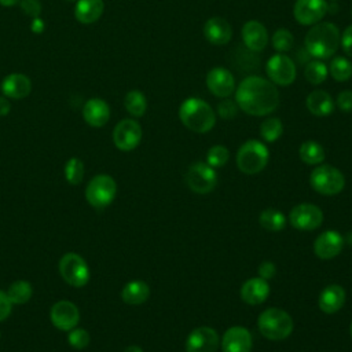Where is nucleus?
<instances>
[{
  "instance_id": "nucleus-1",
  "label": "nucleus",
  "mask_w": 352,
  "mask_h": 352,
  "mask_svg": "<svg viewBox=\"0 0 352 352\" xmlns=\"http://www.w3.org/2000/svg\"><path fill=\"white\" fill-rule=\"evenodd\" d=\"M235 102L242 111L250 116H267L276 110L279 91L270 80L249 76L239 82L235 91Z\"/></svg>"
},
{
  "instance_id": "nucleus-2",
  "label": "nucleus",
  "mask_w": 352,
  "mask_h": 352,
  "mask_svg": "<svg viewBox=\"0 0 352 352\" xmlns=\"http://www.w3.org/2000/svg\"><path fill=\"white\" fill-rule=\"evenodd\" d=\"M341 34L338 28L331 22H318L312 25L304 38L307 52L316 59L331 58L340 47Z\"/></svg>"
},
{
  "instance_id": "nucleus-3",
  "label": "nucleus",
  "mask_w": 352,
  "mask_h": 352,
  "mask_svg": "<svg viewBox=\"0 0 352 352\" xmlns=\"http://www.w3.org/2000/svg\"><path fill=\"white\" fill-rule=\"evenodd\" d=\"M179 118L190 131L209 132L216 124V116L209 103L199 98H187L179 107Z\"/></svg>"
},
{
  "instance_id": "nucleus-4",
  "label": "nucleus",
  "mask_w": 352,
  "mask_h": 352,
  "mask_svg": "<svg viewBox=\"0 0 352 352\" xmlns=\"http://www.w3.org/2000/svg\"><path fill=\"white\" fill-rule=\"evenodd\" d=\"M260 333L268 340H283L293 331V319L279 308H268L257 319Z\"/></svg>"
},
{
  "instance_id": "nucleus-5",
  "label": "nucleus",
  "mask_w": 352,
  "mask_h": 352,
  "mask_svg": "<svg viewBox=\"0 0 352 352\" xmlns=\"http://www.w3.org/2000/svg\"><path fill=\"white\" fill-rule=\"evenodd\" d=\"M270 153L265 144L258 140L245 142L236 153V165L241 172L254 175L263 170L268 162Z\"/></svg>"
},
{
  "instance_id": "nucleus-6",
  "label": "nucleus",
  "mask_w": 352,
  "mask_h": 352,
  "mask_svg": "<svg viewBox=\"0 0 352 352\" xmlns=\"http://www.w3.org/2000/svg\"><path fill=\"white\" fill-rule=\"evenodd\" d=\"M117 192V184L109 175H96L85 188V199L94 208L102 209L109 206Z\"/></svg>"
},
{
  "instance_id": "nucleus-7",
  "label": "nucleus",
  "mask_w": 352,
  "mask_h": 352,
  "mask_svg": "<svg viewBox=\"0 0 352 352\" xmlns=\"http://www.w3.org/2000/svg\"><path fill=\"white\" fill-rule=\"evenodd\" d=\"M309 182L314 190L323 195H336L345 186L344 175L331 165H320L315 168L309 176Z\"/></svg>"
},
{
  "instance_id": "nucleus-8",
  "label": "nucleus",
  "mask_w": 352,
  "mask_h": 352,
  "mask_svg": "<svg viewBox=\"0 0 352 352\" xmlns=\"http://www.w3.org/2000/svg\"><path fill=\"white\" fill-rule=\"evenodd\" d=\"M59 272L66 283L74 287H82L89 280V267L77 253H66L59 260Z\"/></svg>"
},
{
  "instance_id": "nucleus-9",
  "label": "nucleus",
  "mask_w": 352,
  "mask_h": 352,
  "mask_svg": "<svg viewBox=\"0 0 352 352\" xmlns=\"http://www.w3.org/2000/svg\"><path fill=\"white\" fill-rule=\"evenodd\" d=\"M267 76L270 77V81L282 87H287L292 82H294L297 70L296 65L287 55L279 52L272 55L265 65Z\"/></svg>"
},
{
  "instance_id": "nucleus-10",
  "label": "nucleus",
  "mask_w": 352,
  "mask_h": 352,
  "mask_svg": "<svg viewBox=\"0 0 352 352\" xmlns=\"http://www.w3.org/2000/svg\"><path fill=\"white\" fill-rule=\"evenodd\" d=\"M186 182L194 192L208 194L214 188L217 175L210 165L204 162H195L188 168L186 173Z\"/></svg>"
},
{
  "instance_id": "nucleus-11",
  "label": "nucleus",
  "mask_w": 352,
  "mask_h": 352,
  "mask_svg": "<svg viewBox=\"0 0 352 352\" xmlns=\"http://www.w3.org/2000/svg\"><path fill=\"white\" fill-rule=\"evenodd\" d=\"M142 140V126L132 118L121 120L113 131V142L121 151H131L139 146Z\"/></svg>"
},
{
  "instance_id": "nucleus-12",
  "label": "nucleus",
  "mask_w": 352,
  "mask_h": 352,
  "mask_svg": "<svg viewBox=\"0 0 352 352\" xmlns=\"http://www.w3.org/2000/svg\"><path fill=\"white\" fill-rule=\"evenodd\" d=\"M329 11L326 0H296L293 14L296 21L304 26H312L322 21Z\"/></svg>"
},
{
  "instance_id": "nucleus-13",
  "label": "nucleus",
  "mask_w": 352,
  "mask_h": 352,
  "mask_svg": "<svg viewBox=\"0 0 352 352\" xmlns=\"http://www.w3.org/2000/svg\"><path fill=\"white\" fill-rule=\"evenodd\" d=\"M290 223L294 228L311 231L318 228L323 221L322 210L312 204H300L290 210Z\"/></svg>"
},
{
  "instance_id": "nucleus-14",
  "label": "nucleus",
  "mask_w": 352,
  "mask_h": 352,
  "mask_svg": "<svg viewBox=\"0 0 352 352\" xmlns=\"http://www.w3.org/2000/svg\"><path fill=\"white\" fill-rule=\"evenodd\" d=\"M50 318L56 329L70 331L80 322V311L72 301L60 300L51 307Z\"/></svg>"
},
{
  "instance_id": "nucleus-15",
  "label": "nucleus",
  "mask_w": 352,
  "mask_h": 352,
  "mask_svg": "<svg viewBox=\"0 0 352 352\" xmlns=\"http://www.w3.org/2000/svg\"><path fill=\"white\" fill-rule=\"evenodd\" d=\"M206 85L212 95L217 98H228L235 91V78L228 69L216 66L208 72Z\"/></svg>"
},
{
  "instance_id": "nucleus-16",
  "label": "nucleus",
  "mask_w": 352,
  "mask_h": 352,
  "mask_svg": "<svg viewBox=\"0 0 352 352\" xmlns=\"http://www.w3.org/2000/svg\"><path fill=\"white\" fill-rule=\"evenodd\" d=\"M219 346V334L214 329L202 326L192 330L186 340L187 352H216Z\"/></svg>"
},
{
  "instance_id": "nucleus-17",
  "label": "nucleus",
  "mask_w": 352,
  "mask_h": 352,
  "mask_svg": "<svg viewBox=\"0 0 352 352\" xmlns=\"http://www.w3.org/2000/svg\"><path fill=\"white\" fill-rule=\"evenodd\" d=\"M252 334L242 326L230 327L221 340L223 352H250L252 351Z\"/></svg>"
},
{
  "instance_id": "nucleus-18",
  "label": "nucleus",
  "mask_w": 352,
  "mask_h": 352,
  "mask_svg": "<svg viewBox=\"0 0 352 352\" xmlns=\"http://www.w3.org/2000/svg\"><path fill=\"white\" fill-rule=\"evenodd\" d=\"M344 246V238L340 232L329 230L322 232L314 243V250L318 257L323 260H329L336 257Z\"/></svg>"
},
{
  "instance_id": "nucleus-19",
  "label": "nucleus",
  "mask_w": 352,
  "mask_h": 352,
  "mask_svg": "<svg viewBox=\"0 0 352 352\" xmlns=\"http://www.w3.org/2000/svg\"><path fill=\"white\" fill-rule=\"evenodd\" d=\"M205 38L214 45H224L232 37V28L230 22L221 16H212L204 25Z\"/></svg>"
},
{
  "instance_id": "nucleus-20",
  "label": "nucleus",
  "mask_w": 352,
  "mask_h": 352,
  "mask_svg": "<svg viewBox=\"0 0 352 352\" xmlns=\"http://www.w3.org/2000/svg\"><path fill=\"white\" fill-rule=\"evenodd\" d=\"M242 40L243 44L254 52H260L263 51L267 44H268V32L265 29V26L256 21H248L243 26H242Z\"/></svg>"
},
{
  "instance_id": "nucleus-21",
  "label": "nucleus",
  "mask_w": 352,
  "mask_h": 352,
  "mask_svg": "<svg viewBox=\"0 0 352 352\" xmlns=\"http://www.w3.org/2000/svg\"><path fill=\"white\" fill-rule=\"evenodd\" d=\"M82 117L88 125L94 128H100L107 124L110 118V107L103 99L91 98L84 103Z\"/></svg>"
},
{
  "instance_id": "nucleus-22",
  "label": "nucleus",
  "mask_w": 352,
  "mask_h": 352,
  "mask_svg": "<svg viewBox=\"0 0 352 352\" xmlns=\"http://www.w3.org/2000/svg\"><path fill=\"white\" fill-rule=\"evenodd\" d=\"M1 91L10 99H23L32 91V81L26 74L11 73L3 80Z\"/></svg>"
},
{
  "instance_id": "nucleus-23",
  "label": "nucleus",
  "mask_w": 352,
  "mask_h": 352,
  "mask_svg": "<svg viewBox=\"0 0 352 352\" xmlns=\"http://www.w3.org/2000/svg\"><path fill=\"white\" fill-rule=\"evenodd\" d=\"M270 294V285L263 278H250L241 287V297L246 304H261Z\"/></svg>"
},
{
  "instance_id": "nucleus-24",
  "label": "nucleus",
  "mask_w": 352,
  "mask_h": 352,
  "mask_svg": "<svg viewBox=\"0 0 352 352\" xmlns=\"http://www.w3.org/2000/svg\"><path fill=\"white\" fill-rule=\"evenodd\" d=\"M345 302V290L340 285L324 287L319 296V308L324 314H334L342 308Z\"/></svg>"
},
{
  "instance_id": "nucleus-25",
  "label": "nucleus",
  "mask_w": 352,
  "mask_h": 352,
  "mask_svg": "<svg viewBox=\"0 0 352 352\" xmlns=\"http://www.w3.org/2000/svg\"><path fill=\"white\" fill-rule=\"evenodd\" d=\"M103 10V0H77L74 7V16L78 22L89 25L102 16Z\"/></svg>"
},
{
  "instance_id": "nucleus-26",
  "label": "nucleus",
  "mask_w": 352,
  "mask_h": 352,
  "mask_svg": "<svg viewBox=\"0 0 352 352\" xmlns=\"http://www.w3.org/2000/svg\"><path fill=\"white\" fill-rule=\"evenodd\" d=\"M307 109L309 113L318 117H326L334 110V100L329 92L323 89H315L307 96Z\"/></svg>"
},
{
  "instance_id": "nucleus-27",
  "label": "nucleus",
  "mask_w": 352,
  "mask_h": 352,
  "mask_svg": "<svg viewBox=\"0 0 352 352\" xmlns=\"http://www.w3.org/2000/svg\"><path fill=\"white\" fill-rule=\"evenodd\" d=\"M150 296V287L146 282L135 279L128 282L121 292V298L124 302L131 305L143 304Z\"/></svg>"
},
{
  "instance_id": "nucleus-28",
  "label": "nucleus",
  "mask_w": 352,
  "mask_h": 352,
  "mask_svg": "<svg viewBox=\"0 0 352 352\" xmlns=\"http://www.w3.org/2000/svg\"><path fill=\"white\" fill-rule=\"evenodd\" d=\"M33 294V287L28 280H15L10 285L7 290V296L12 305L26 304Z\"/></svg>"
},
{
  "instance_id": "nucleus-29",
  "label": "nucleus",
  "mask_w": 352,
  "mask_h": 352,
  "mask_svg": "<svg viewBox=\"0 0 352 352\" xmlns=\"http://www.w3.org/2000/svg\"><path fill=\"white\" fill-rule=\"evenodd\" d=\"M124 106L131 116L142 117L147 110V99L143 92L138 89H132L125 95Z\"/></svg>"
},
{
  "instance_id": "nucleus-30",
  "label": "nucleus",
  "mask_w": 352,
  "mask_h": 352,
  "mask_svg": "<svg viewBox=\"0 0 352 352\" xmlns=\"http://www.w3.org/2000/svg\"><path fill=\"white\" fill-rule=\"evenodd\" d=\"M300 158L302 162L308 165H316L320 164L324 160V150L323 147L314 140H307L300 146L298 150Z\"/></svg>"
},
{
  "instance_id": "nucleus-31",
  "label": "nucleus",
  "mask_w": 352,
  "mask_h": 352,
  "mask_svg": "<svg viewBox=\"0 0 352 352\" xmlns=\"http://www.w3.org/2000/svg\"><path fill=\"white\" fill-rule=\"evenodd\" d=\"M258 221L263 228L270 231H280L286 226V219L282 212L276 209H265L261 212Z\"/></svg>"
},
{
  "instance_id": "nucleus-32",
  "label": "nucleus",
  "mask_w": 352,
  "mask_h": 352,
  "mask_svg": "<svg viewBox=\"0 0 352 352\" xmlns=\"http://www.w3.org/2000/svg\"><path fill=\"white\" fill-rule=\"evenodd\" d=\"M329 73L336 81H348L352 77V63L344 56H336L330 62Z\"/></svg>"
},
{
  "instance_id": "nucleus-33",
  "label": "nucleus",
  "mask_w": 352,
  "mask_h": 352,
  "mask_svg": "<svg viewBox=\"0 0 352 352\" xmlns=\"http://www.w3.org/2000/svg\"><path fill=\"white\" fill-rule=\"evenodd\" d=\"M327 73H329V69L320 59L308 62L304 69V76L307 81L314 85L322 84L327 78Z\"/></svg>"
},
{
  "instance_id": "nucleus-34",
  "label": "nucleus",
  "mask_w": 352,
  "mask_h": 352,
  "mask_svg": "<svg viewBox=\"0 0 352 352\" xmlns=\"http://www.w3.org/2000/svg\"><path fill=\"white\" fill-rule=\"evenodd\" d=\"M283 132V125L282 121L276 117H270L267 120H264L260 125V135L265 142H275L276 139L280 138Z\"/></svg>"
},
{
  "instance_id": "nucleus-35",
  "label": "nucleus",
  "mask_w": 352,
  "mask_h": 352,
  "mask_svg": "<svg viewBox=\"0 0 352 352\" xmlns=\"http://www.w3.org/2000/svg\"><path fill=\"white\" fill-rule=\"evenodd\" d=\"M65 177L70 184H80L84 177V164L80 158L72 157L65 164Z\"/></svg>"
},
{
  "instance_id": "nucleus-36",
  "label": "nucleus",
  "mask_w": 352,
  "mask_h": 352,
  "mask_svg": "<svg viewBox=\"0 0 352 352\" xmlns=\"http://www.w3.org/2000/svg\"><path fill=\"white\" fill-rule=\"evenodd\" d=\"M271 43H272V47L278 52H287L292 50V47L294 44V37L290 30L280 28L274 32V34L271 37Z\"/></svg>"
},
{
  "instance_id": "nucleus-37",
  "label": "nucleus",
  "mask_w": 352,
  "mask_h": 352,
  "mask_svg": "<svg viewBox=\"0 0 352 352\" xmlns=\"http://www.w3.org/2000/svg\"><path fill=\"white\" fill-rule=\"evenodd\" d=\"M228 157H230L228 150L221 144H216L208 150L206 161H208V165H210L212 168H219L228 161Z\"/></svg>"
},
{
  "instance_id": "nucleus-38",
  "label": "nucleus",
  "mask_w": 352,
  "mask_h": 352,
  "mask_svg": "<svg viewBox=\"0 0 352 352\" xmlns=\"http://www.w3.org/2000/svg\"><path fill=\"white\" fill-rule=\"evenodd\" d=\"M67 341L74 349H84L89 344V334L84 329L74 327L70 330L67 336Z\"/></svg>"
},
{
  "instance_id": "nucleus-39",
  "label": "nucleus",
  "mask_w": 352,
  "mask_h": 352,
  "mask_svg": "<svg viewBox=\"0 0 352 352\" xmlns=\"http://www.w3.org/2000/svg\"><path fill=\"white\" fill-rule=\"evenodd\" d=\"M236 102L230 99H223L217 104V113L224 120H232L236 116Z\"/></svg>"
},
{
  "instance_id": "nucleus-40",
  "label": "nucleus",
  "mask_w": 352,
  "mask_h": 352,
  "mask_svg": "<svg viewBox=\"0 0 352 352\" xmlns=\"http://www.w3.org/2000/svg\"><path fill=\"white\" fill-rule=\"evenodd\" d=\"M336 103L341 111L351 113L352 111V89L341 91L337 96Z\"/></svg>"
},
{
  "instance_id": "nucleus-41",
  "label": "nucleus",
  "mask_w": 352,
  "mask_h": 352,
  "mask_svg": "<svg viewBox=\"0 0 352 352\" xmlns=\"http://www.w3.org/2000/svg\"><path fill=\"white\" fill-rule=\"evenodd\" d=\"M21 8L23 10L25 14H28L33 18H37L41 12V4L38 0H22Z\"/></svg>"
},
{
  "instance_id": "nucleus-42",
  "label": "nucleus",
  "mask_w": 352,
  "mask_h": 352,
  "mask_svg": "<svg viewBox=\"0 0 352 352\" xmlns=\"http://www.w3.org/2000/svg\"><path fill=\"white\" fill-rule=\"evenodd\" d=\"M340 44L342 47L344 54L348 56H352V25L345 28V30L342 32Z\"/></svg>"
},
{
  "instance_id": "nucleus-43",
  "label": "nucleus",
  "mask_w": 352,
  "mask_h": 352,
  "mask_svg": "<svg viewBox=\"0 0 352 352\" xmlns=\"http://www.w3.org/2000/svg\"><path fill=\"white\" fill-rule=\"evenodd\" d=\"M11 311H12V302L8 298L7 292L0 290V320L7 319Z\"/></svg>"
},
{
  "instance_id": "nucleus-44",
  "label": "nucleus",
  "mask_w": 352,
  "mask_h": 352,
  "mask_svg": "<svg viewBox=\"0 0 352 352\" xmlns=\"http://www.w3.org/2000/svg\"><path fill=\"white\" fill-rule=\"evenodd\" d=\"M258 275H260V278H263V279H271L274 275H275V272H276V268H275V265H274V263H271V261H264V263H261L260 264V267H258Z\"/></svg>"
},
{
  "instance_id": "nucleus-45",
  "label": "nucleus",
  "mask_w": 352,
  "mask_h": 352,
  "mask_svg": "<svg viewBox=\"0 0 352 352\" xmlns=\"http://www.w3.org/2000/svg\"><path fill=\"white\" fill-rule=\"evenodd\" d=\"M11 110V103L7 96H0V117L7 116Z\"/></svg>"
},
{
  "instance_id": "nucleus-46",
  "label": "nucleus",
  "mask_w": 352,
  "mask_h": 352,
  "mask_svg": "<svg viewBox=\"0 0 352 352\" xmlns=\"http://www.w3.org/2000/svg\"><path fill=\"white\" fill-rule=\"evenodd\" d=\"M32 30L34 33H41L44 30V22L37 16V18H33V22H32Z\"/></svg>"
},
{
  "instance_id": "nucleus-47",
  "label": "nucleus",
  "mask_w": 352,
  "mask_h": 352,
  "mask_svg": "<svg viewBox=\"0 0 352 352\" xmlns=\"http://www.w3.org/2000/svg\"><path fill=\"white\" fill-rule=\"evenodd\" d=\"M21 0H0V4L6 6V7H11V6H15L16 3H19Z\"/></svg>"
},
{
  "instance_id": "nucleus-48",
  "label": "nucleus",
  "mask_w": 352,
  "mask_h": 352,
  "mask_svg": "<svg viewBox=\"0 0 352 352\" xmlns=\"http://www.w3.org/2000/svg\"><path fill=\"white\" fill-rule=\"evenodd\" d=\"M124 352H143V349L138 345H131L126 349H124Z\"/></svg>"
},
{
  "instance_id": "nucleus-49",
  "label": "nucleus",
  "mask_w": 352,
  "mask_h": 352,
  "mask_svg": "<svg viewBox=\"0 0 352 352\" xmlns=\"http://www.w3.org/2000/svg\"><path fill=\"white\" fill-rule=\"evenodd\" d=\"M349 331H351V337H352V322H351V326H349Z\"/></svg>"
},
{
  "instance_id": "nucleus-50",
  "label": "nucleus",
  "mask_w": 352,
  "mask_h": 352,
  "mask_svg": "<svg viewBox=\"0 0 352 352\" xmlns=\"http://www.w3.org/2000/svg\"><path fill=\"white\" fill-rule=\"evenodd\" d=\"M331 1H336V0H331Z\"/></svg>"
},
{
  "instance_id": "nucleus-51",
  "label": "nucleus",
  "mask_w": 352,
  "mask_h": 352,
  "mask_svg": "<svg viewBox=\"0 0 352 352\" xmlns=\"http://www.w3.org/2000/svg\"><path fill=\"white\" fill-rule=\"evenodd\" d=\"M70 1H73V0H70Z\"/></svg>"
},
{
  "instance_id": "nucleus-52",
  "label": "nucleus",
  "mask_w": 352,
  "mask_h": 352,
  "mask_svg": "<svg viewBox=\"0 0 352 352\" xmlns=\"http://www.w3.org/2000/svg\"><path fill=\"white\" fill-rule=\"evenodd\" d=\"M351 14H352V12H351Z\"/></svg>"
}]
</instances>
